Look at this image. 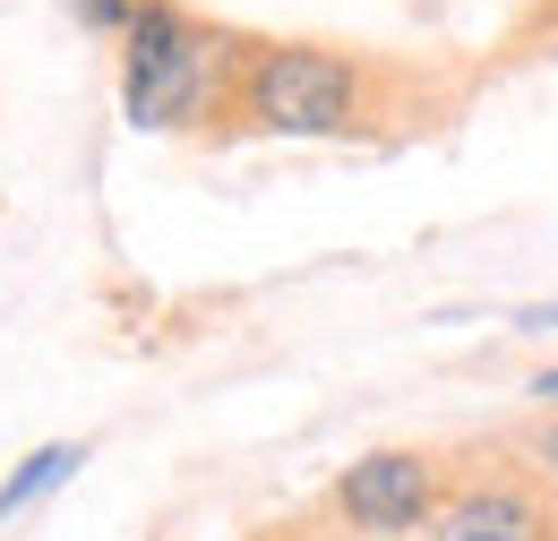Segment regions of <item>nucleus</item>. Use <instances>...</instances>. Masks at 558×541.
I'll return each mask as SVG.
<instances>
[{
    "label": "nucleus",
    "mask_w": 558,
    "mask_h": 541,
    "mask_svg": "<svg viewBox=\"0 0 558 541\" xmlns=\"http://www.w3.org/2000/svg\"><path fill=\"white\" fill-rule=\"evenodd\" d=\"M232 61H241V35L207 26L181 0H138L130 26H121V112H130V130L172 137V130L223 121Z\"/></svg>",
    "instance_id": "nucleus-1"
},
{
    "label": "nucleus",
    "mask_w": 558,
    "mask_h": 541,
    "mask_svg": "<svg viewBox=\"0 0 558 541\" xmlns=\"http://www.w3.org/2000/svg\"><path fill=\"white\" fill-rule=\"evenodd\" d=\"M378 112V69L336 44H241L223 121L258 137H352Z\"/></svg>",
    "instance_id": "nucleus-2"
},
{
    "label": "nucleus",
    "mask_w": 558,
    "mask_h": 541,
    "mask_svg": "<svg viewBox=\"0 0 558 541\" xmlns=\"http://www.w3.org/2000/svg\"><path fill=\"white\" fill-rule=\"evenodd\" d=\"M447 481H456L447 456H429V447H369V456H352L344 473L327 481V516L352 541H404V533L438 525Z\"/></svg>",
    "instance_id": "nucleus-3"
},
{
    "label": "nucleus",
    "mask_w": 558,
    "mask_h": 541,
    "mask_svg": "<svg viewBox=\"0 0 558 541\" xmlns=\"http://www.w3.org/2000/svg\"><path fill=\"white\" fill-rule=\"evenodd\" d=\"M438 541H558V490L533 465H473L447 481Z\"/></svg>",
    "instance_id": "nucleus-4"
},
{
    "label": "nucleus",
    "mask_w": 558,
    "mask_h": 541,
    "mask_svg": "<svg viewBox=\"0 0 558 541\" xmlns=\"http://www.w3.org/2000/svg\"><path fill=\"white\" fill-rule=\"evenodd\" d=\"M77 465H86V447H77V438H44V447H26V456L0 473V525H17L26 507H44L52 490H70Z\"/></svg>",
    "instance_id": "nucleus-5"
},
{
    "label": "nucleus",
    "mask_w": 558,
    "mask_h": 541,
    "mask_svg": "<svg viewBox=\"0 0 558 541\" xmlns=\"http://www.w3.org/2000/svg\"><path fill=\"white\" fill-rule=\"evenodd\" d=\"M61 9H70L77 26H95V35H121V26H130V9H138V0H61Z\"/></svg>",
    "instance_id": "nucleus-6"
},
{
    "label": "nucleus",
    "mask_w": 558,
    "mask_h": 541,
    "mask_svg": "<svg viewBox=\"0 0 558 541\" xmlns=\"http://www.w3.org/2000/svg\"><path fill=\"white\" fill-rule=\"evenodd\" d=\"M524 465H533V473H542V481L558 490V412L542 421V430H533V447H524Z\"/></svg>",
    "instance_id": "nucleus-7"
},
{
    "label": "nucleus",
    "mask_w": 558,
    "mask_h": 541,
    "mask_svg": "<svg viewBox=\"0 0 558 541\" xmlns=\"http://www.w3.org/2000/svg\"><path fill=\"white\" fill-rule=\"evenodd\" d=\"M267 541H352L344 525H283V533H267Z\"/></svg>",
    "instance_id": "nucleus-8"
},
{
    "label": "nucleus",
    "mask_w": 558,
    "mask_h": 541,
    "mask_svg": "<svg viewBox=\"0 0 558 541\" xmlns=\"http://www.w3.org/2000/svg\"><path fill=\"white\" fill-rule=\"evenodd\" d=\"M524 396H533V405H542V412H558V361H550V370H542V378H533V387H524Z\"/></svg>",
    "instance_id": "nucleus-9"
}]
</instances>
